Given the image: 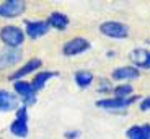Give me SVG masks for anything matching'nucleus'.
Instances as JSON below:
<instances>
[{"instance_id":"obj_14","label":"nucleus","mask_w":150,"mask_h":139,"mask_svg":"<svg viewBox=\"0 0 150 139\" xmlns=\"http://www.w3.org/2000/svg\"><path fill=\"white\" fill-rule=\"evenodd\" d=\"M28 120H18L16 118L10 126V131L11 134H15L16 138H26L28 136V124H26Z\"/></svg>"},{"instance_id":"obj_15","label":"nucleus","mask_w":150,"mask_h":139,"mask_svg":"<svg viewBox=\"0 0 150 139\" xmlns=\"http://www.w3.org/2000/svg\"><path fill=\"white\" fill-rule=\"evenodd\" d=\"M47 23L51 25V26L57 28V30H60V31H64L65 28H67V25H69V18L64 15V13H52V15L49 16Z\"/></svg>"},{"instance_id":"obj_13","label":"nucleus","mask_w":150,"mask_h":139,"mask_svg":"<svg viewBox=\"0 0 150 139\" xmlns=\"http://www.w3.org/2000/svg\"><path fill=\"white\" fill-rule=\"evenodd\" d=\"M38 67H41V59H31V61H28L21 69H18L15 74H11V79H13V80H15V79H21L23 75L30 74V72H33L34 69H38Z\"/></svg>"},{"instance_id":"obj_3","label":"nucleus","mask_w":150,"mask_h":139,"mask_svg":"<svg viewBox=\"0 0 150 139\" xmlns=\"http://www.w3.org/2000/svg\"><path fill=\"white\" fill-rule=\"evenodd\" d=\"M88 48H90V43L86 41L85 38H72L64 44L62 53L70 57V56H77V54L85 53Z\"/></svg>"},{"instance_id":"obj_8","label":"nucleus","mask_w":150,"mask_h":139,"mask_svg":"<svg viewBox=\"0 0 150 139\" xmlns=\"http://www.w3.org/2000/svg\"><path fill=\"white\" fill-rule=\"evenodd\" d=\"M13 88H15V92H16V93H18L26 103H34V90H33V87H31L30 82L18 80V82L13 83Z\"/></svg>"},{"instance_id":"obj_17","label":"nucleus","mask_w":150,"mask_h":139,"mask_svg":"<svg viewBox=\"0 0 150 139\" xmlns=\"http://www.w3.org/2000/svg\"><path fill=\"white\" fill-rule=\"evenodd\" d=\"M93 82V74L88 71H80L75 74V83L80 87V88H86L90 87V83Z\"/></svg>"},{"instance_id":"obj_20","label":"nucleus","mask_w":150,"mask_h":139,"mask_svg":"<svg viewBox=\"0 0 150 139\" xmlns=\"http://www.w3.org/2000/svg\"><path fill=\"white\" fill-rule=\"evenodd\" d=\"M80 136V131H67L65 133V139H77Z\"/></svg>"},{"instance_id":"obj_16","label":"nucleus","mask_w":150,"mask_h":139,"mask_svg":"<svg viewBox=\"0 0 150 139\" xmlns=\"http://www.w3.org/2000/svg\"><path fill=\"white\" fill-rule=\"evenodd\" d=\"M54 72H47V71H42L39 72V74L34 75V79H33V83H31V87H33V90H41L42 87L46 85V82H47L51 77H54Z\"/></svg>"},{"instance_id":"obj_19","label":"nucleus","mask_w":150,"mask_h":139,"mask_svg":"<svg viewBox=\"0 0 150 139\" xmlns=\"http://www.w3.org/2000/svg\"><path fill=\"white\" fill-rule=\"evenodd\" d=\"M140 110H142V111L150 110V97L145 98V100H142V103H140Z\"/></svg>"},{"instance_id":"obj_7","label":"nucleus","mask_w":150,"mask_h":139,"mask_svg":"<svg viewBox=\"0 0 150 139\" xmlns=\"http://www.w3.org/2000/svg\"><path fill=\"white\" fill-rule=\"evenodd\" d=\"M20 59H21V53L16 51V49H4V51H0V71L16 64Z\"/></svg>"},{"instance_id":"obj_11","label":"nucleus","mask_w":150,"mask_h":139,"mask_svg":"<svg viewBox=\"0 0 150 139\" xmlns=\"http://www.w3.org/2000/svg\"><path fill=\"white\" fill-rule=\"evenodd\" d=\"M114 80H132L139 77V71L135 67H117L111 75Z\"/></svg>"},{"instance_id":"obj_1","label":"nucleus","mask_w":150,"mask_h":139,"mask_svg":"<svg viewBox=\"0 0 150 139\" xmlns=\"http://www.w3.org/2000/svg\"><path fill=\"white\" fill-rule=\"evenodd\" d=\"M0 38H2V41L8 46V48L15 49L18 46H21L23 39H25V34L20 28L16 26H4L0 30Z\"/></svg>"},{"instance_id":"obj_4","label":"nucleus","mask_w":150,"mask_h":139,"mask_svg":"<svg viewBox=\"0 0 150 139\" xmlns=\"http://www.w3.org/2000/svg\"><path fill=\"white\" fill-rule=\"evenodd\" d=\"M25 10V4L18 0H7L4 4H0V16L2 18H15L21 15Z\"/></svg>"},{"instance_id":"obj_2","label":"nucleus","mask_w":150,"mask_h":139,"mask_svg":"<svg viewBox=\"0 0 150 139\" xmlns=\"http://www.w3.org/2000/svg\"><path fill=\"white\" fill-rule=\"evenodd\" d=\"M100 31L108 38H116V39H122L129 34V30L126 25L119 21H105L100 25Z\"/></svg>"},{"instance_id":"obj_12","label":"nucleus","mask_w":150,"mask_h":139,"mask_svg":"<svg viewBox=\"0 0 150 139\" xmlns=\"http://www.w3.org/2000/svg\"><path fill=\"white\" fill-rule=\"evenodd\" d=\"M127 139H150V124L144 126H131L126 131Z\"/></svg>"},{"instance_id":"obj_9","label":"nucleus","mask_w":150,"mask_h":139,"mask_svg":"<svg viewBox=\"0 0 150 139\" xmlns=\"http://www.w3.org/2000/svg\"><path fill=\"white\" fill-rule=\"evenodd\" d=\"M49 23L47 21H26V34L33 39L47 33Z\"/></svg>"},{"instance_id":"obj_5","label":"nucleus","mask_w":150,"mask_h":139,"mask_svg":"<svg viewBox=\"0 0 150 139\" xmlns=\"http://www.w3.org/2000/svg\"><path fill=\"white\" fill-rule=\"evenodd\" d=\"M135 98H105V100H98L96 106L98 108H105V110H124L129 105L134 103Z\"/></svg>"},{"instance_id":"obj_6","label":"nucleus","mask_w":150,"mask_h":139,"mask_svg":"<svg viewBox=\"0 0 150 139\" xmlns=\"http://www.w3.org/2000/svg\"><path fill=\"white\" fill-rule=\"evenodd\" d=\"M129 59H131V62L134 64V67H142V69H149V62H150V51H147V49H134V51H131V54H129Z\"/></svg>"},{"instance_id":"obj_10","label":"nucleus","mask_w":150,"mask_h":139,"mask_svg":"<svg viewBox=\"0 0 150 139\" xmlns=\"http://www.w3.org/2000/svg\"><path fill=\"white\" fill-rule=\"evenodd\" d=\"M18 106V98L7 90H0V111H11Z\"/></svg>"},{"instance_id":"obj_18","label":"nucleus","mask_w":150,"mask_h":139,"mask_svg":"<svg viewBox=\"0 0 150 139\" xmlns=\"http://www.w3.org/2000/svg\"><path fill=\"white\" fill-rule=\"evenodd\" d=\"M132 92V87L127 85V83H122V85H117L114 88V95L117 98H127V95Z\"/></svg>"}]
</instances>
